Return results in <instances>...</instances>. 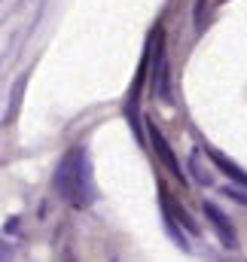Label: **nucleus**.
<instances>
[{"label":"nucleus","mask_w":247,"mask_h":262,"mask_svg":"<svg viewBox=\"0 0 247 262\" xmlns=\"http://www.w3.org/2000/svg\"><path fill=\"white\" fill-rule=\"evenodd\" d=\"M55 192L64 204H70L76 210H83L95 201V183H92L86 146H70L64 152V159L55 168Z\"/></svg>","instance_id":"obj_1"},{"label":"nucleus","mask_w":247,"mask_h":262,"mask_svg":"<svg viewBox=\"0 0 247 262\" xmlns=\"http://www.w3.org/2000/svg\"><path fill=\"white\" fill-rule=\"evenodd\" d=\"M201 207H204V220L211 223V229H214V235L220 238V244H223V247H229V250H238V232H235L232 220H229V216L214 204V201H204Z\"/></svg>","instance_id":"obj_2"},{"label":"nucleus","mask_w":247,"mask_h":262,"mask_svg":"<svg viewBox=\"0 0 247 262\" xmlns=\"http://www.w3.org/2000/svg\"><path fill=\"white\" fill-rule=\"evenodd\" d=\"M153 92L171 104V89H168V61H165V31L156 25V61H153Z\"/></svg>","instance_id":"obj_3"},{"label":"nucleus","mask_w":247,"mask_h":262,"mask_svg":"<svg viewBox=\"0 0 247 262\" xmlns=\"http://www.w3.org/2000/svg\"><path fill=\"white\" fill-rule=\"evenodd\" d=\"M147 131H150V143H153V149H156V156L162 159V165L168 168V174L174 177V180H180L186 183V174L183 168H180V162H177V156H174V149H171V143L165 140V134L156 128V122H147Z\"/></svg>","instance_id":"obj_4"},{"label":"nucleus","mask_w":247,"mask_h":262,"mask_svg":"<svg viewBox=\"0 0 247 262\" xmlns=\"http://www.w3.org/2000/svg\"><path fill=\"white\" fill-rule=\"evenodd\" d=\"M159 204H162V210H168V213H171V216H174V220H177V223L183 226L186 232L198 235V223H195V220H192V216L186 213L180 204H174V198H171V192H168L165 186H159Z\"/></svg>","instance_id":"obj_5"},{"label":"nucleus","mask_w":247,"mask_h":262,"mask_svg":"<svg viewBox=\"0 0 247 262\" xmlns=\"http://www.w3.org/2000/svg\"><path fill=\"white\" fill-rule=\"evenodd\" d=\"M204 152L211 156V162H214V165H217V168H220V171H223L226 177H232L235 183L247 186V171H244V168H238V165H235L232 159H226V156H223V152H217V149H204Z\"/></svg>","instance_id":"obj_6"},{"label":"nucleus","mask_w":247,"mask_h":262,"mask_svg":"<svg viewBox=\"0 0 247 262\" xmlns=\"http://www.w3.org/2000/svg\"><path fill=\"white\" fill-rule=\"evenodd\" d=\"M223 195L232 198V201H238V204H244V207H247V189H235V186H226V189H223Z\"/></svg>","instance_id":"obj_7"},{"label":"nucleus","mask_w":247,"mask_h":262,"mask_svg":"<svg viewBox=\"0 0 247 262\" xmlns=\"http://www.w3.org/2000/svg\"><path fill=\"white\" fill-rule=\"evenodd\" d=\"M204 6H208V0H198V6H195V31L201 34V18H204Z\"/></svg>","instance_id":"obj_8"},{"label":"nucleus","mask_w":247,"mask_h":262,"mask_svg":"<svg viewBox=\"0 0 247 262\" xmlns=\"http://www.w3.org/2000/svg\"><path fill=\"white\" fill-rule=\"evenodd\" d=\"M64 262H73V259H70V256H67V259H64Z\"/></svg>","instance_id":"obj_9"}]
</instances>
